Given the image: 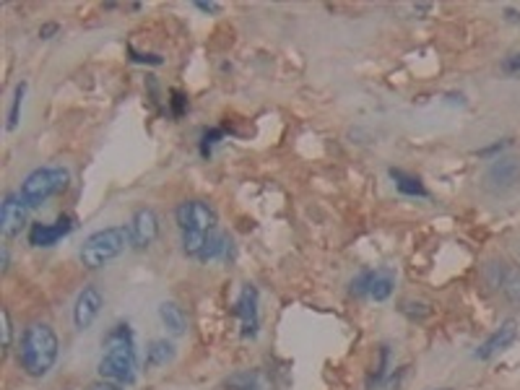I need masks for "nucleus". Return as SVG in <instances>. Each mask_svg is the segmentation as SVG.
I'll return each instance as SVG.
<instances>
[{
	"label": "nucleus",
	"mask_w": 520,
	"mask_h": 390,
	"mask_svg": "<svg viewBox=\"0 0 520 390\" xmlns=\"http://www.w3.org/2000/svg\"><path fill=\"white\" fill-rule=\"evenodd\" d=\"M102 359H99V375L102 380L118 383V386H133L138 375V351H136V336L128 323H118L107 331L102 341Z\"/></svg>",
	"instance_id": "1"
},
{
	"label": "nucleus",
	"mask_w": 520,
	"mask_h": 390,
	"mask_svg": "<svg viewBox=\"0 0 520 390\" xmlns=\"http://www.w3.org/2000/svg\"><path fill=\"white\" fill-rule=\"evenodd\" d=\"M58 351H60V341H58V333L52 331V325H47V323H32L24 331L19 359H21V367L27 370V375L44 378L55 367Z\"/></svg>",
	"instance_id": "2"
},
{
	"label": "nucleus",
	"mask_w": 520,
	"mask_h": 390,
	"mask_svg": "<svg viewBox=\"0 0 520 390\" xmlns=\"http://www.w3.org/2000/svg\"><path fill=\"white\" fill-rule=\"evenodd\" d=\"M130 245V232L128 227H107L99 232L89 234L83 247H81V263L86 269H102L107 263H113L115 258H120L125 247Z\"/></svg>",
	"instance_id": "3"
},
{
	"label": "nucleus",
	"mask_w": 520,
	"mask_h": 390,
	"mask_svg": "<svg viewBox=\"0 0 520 390\" xmlns=\"http://www.w3.org/2000/svg\"><path fill=\"white\" fill-rule=\"evenodd\" d=\"M68 183H71V172L66 167L50 164V167H40V169L29 172L27 180L21 183L19 195L24 198V203L29 208H37L42 203H47L50 198L63 193L68 188Z\"/></svg>",
	"instance_id": "4"
},
{
	"label": "nucleus",
	"mask_w": 520,
	"mask_h": 390,
	"mask_svg": "<svg viewBox=\"0 0 520 390\" xmlns=\"http://www.w3.org/2000/svg\"><path fill=\"white\" fill-rule=\"evenodd\" d=\"M177 227L182 232H213L216 230V211L206 200H182L175 211Z\"/></svg>",
	"instance_id": "5"
},
{
	"label": "nucleus",
	"mask_w": 520,
	"mask_h": 390,
	"mask_svg": "<svg viewBox=\"0 0 520 390\" xmlns=\"http://www.w3.org/2000/svg\"><path fill=\"white\" fill-rule=\"evenodd\" d=\"M393 286H396V273H393V269H375V271L360 273L352 281V294L369 297L375 302H385L393 294Z\"/></svg>",
	"instance_id": "6"
},
{
	"label": "nucleus",
	"mask_w": 520,
	"mask_h": 390,
	"mask_svg": "<svg viewBox=\"0 0 520 390\" xmlns=\"http://www.w3.org/2000/svg\"><path fill=\"white\" fill-rule=\"evenodd\" d=\"M520 183V159L516 156H505V159H494L492 167L484 175V188L489 193H505L510 188H516Z\"/></svg>",
	"instance_id": "7"
},
{
	"label": "nucleus",
	"mask_w": 520,
	"mask_h": 390,
	"mask_svg": "<svg viewBox=\"0 0 520 390\" xmlns=\"http://www.w3.org/2000/svg\"><path fill=\"white\" fill-rule=\"evenodd\" d=\"M128 232H130V245L136 250H146L157 242L159 237V216L151 211V208H138L133 216H130V224H128Z\"/></svg>",
	"instance_id": "8"
},
{
	"label": "nucleus",
	"mask_w": 520,
	"mask_h": 390,
	"mask_svg": "<svg viewBox=\"0 0 520 390\" xmlns=\"http://www.w3.org/2000/svg\"><path fill=\"white\" fill-rule=\"evenodd\" d=\"M235 315L240 317V328L244 339H255L260 328V310H258V289L252 284H244L235 302Z\"/></svg>",
	"instance_id": "9"
},
{
	"label": "nucleus",
	"mask_w": 520,
	"mask_h": 390,
	"mask_svg": "<svg viewBox=\"0 0 520 390\" xmlns=\"http://www.w3.org/2000/svg\"><path fill=\"white\" fill-rule=\"evenodd\" d=\"M105 308V297L97 286H83L81 294L76 297L74 305V325L79 331H89L94 325V320L99 317V312Z\"/></svg>",
	"instance_id": "10"
},
{
	"label": "nucleus",
	"mask_w": 520,
	"mask_h": 390,
	"mask_svg": "<svg viewBox=\"0 0 520 390\" xmlns=\"http://www.w3.org/2000/svg\"><path fill=\"white\" fill-rule=\"evenodd\" d=\"M27 216H29V206L24 203V198L19 193H11L3 198V208H0V232L3 237H16L27 227Z\"/></svg>",
	"instance_id": "11"
},
{
	"label": "nucleus",
	"mask_w": 520,
	"mask_h": 390,
	"mask_svg": "<svg viewBox=\"0 0 520 390\" xmlns=\"http://www.w3.org/2000/svg\"><path fill=\"white\" fill-rule=\"evenodd\" d=\"M516 339H518V320H513V317H508L484 344H481L479 349H477V359L481 362H486V359H492V356H497V354H502L505 349H510L513 344H516Z\"/></svg>",
	"instance_id": "12"
},
{
	"label": "nucleus",
	"mask_w": 520,
	"mask_h": 390,
	"mask_svg": "<svg viewBox=\"0 0 520 390\" xmlns=\"http://www.w3.org/2000/svg\"><path fill=\"white\" fill-rule=\"evenodd\" d=\"M74 216H60L55 224H32L29 227V245L32 247H52L55 242H60L63 237L74 232Z\"/></svg>",
	"instance_id": "13"
},
{
	"label": "nucleus",
	"mask_w": 520,
	"mask_h": 390,
	"mask_svg": "<svg viewBox=\"0 0 520 390\" xmlns=\"http://www.w3.org/2000/svg\"><path fill=\"white\" fill-rule=\"evenodd\" d=\"M229 390H274V383L271 378L263 372V370H244V372H237L229 378L227 383Z\"/></svg>",
	"instance_id": "14"
},
{
	"label": "nucleus",
	"mask_w": 520,
	"mask_h": 390,
	"mask_svg": "<svg viewBox=\"0 0 520 390\" xmlns=\"http://www.w3.org/2000/svg\"><path fill=\"white\" fill-rule=\"evenodd\" d=\"M229 250H232V239L227 237V234L221 232H213L208 234V239H206V247L200 250L198 261L200 263H216V261H224L227 255H229Z\"/></svg>",
	"instance_id": "15"
},
{
	"label": "nucleus",
	"mask_w": 520,
	"mask_h": 390,
	"mask_svg": "<svg viewBox=\"0 0 520 390\" xmlns=\"http://www.w3.org/2000/svg\"><path fill=\"white\" fill-rule=\"evenodd\" d=\"M159 320H161V325L167 328V333H169V336H182V333H185V328H188V317H185V312H182L180 305H175V302H161Z\"/></svg>",
	"instance_id": "16"
},
{
	"label": "nucleus",
	"mask_w": 520,
	"mask_h": 390,
	"mask_svg": "<svg viewBox=\"0 0 520 390\" xmlns=\"http://www.w3.org/2000/svg\"><path fill=\"white\" fill-rule=\"evenodd\" d=\"M175 359V344H169L167 339H157L149 344L146 349V370H159L167 367Z\"/></svg>",
	"instance_id": "17"
},
{
	"label": "nucleus",
	"mask_w": 520,
	"mask_h": 390,
	"mask_svg": "<svg viewBox=\"0 0 520 390\" xmlns=\"http://www.w3.org/2000/svg\"><path fill=\"white\" fill-rule=\"evenodd\" d=\"M391 180L396 183V191L403 195H411V198H427V188H424V183L419 180V177H414V175H406V172H400V169H391Z\"/></svg>",
	"instance_id": "18"
},
{
	"label": "nucleus",
	"mask_w": 520,
	"mask_h": 390,
	"mask_svg": "<svg viewBox=\"0 0 520 390\" xmlns=\"http://www.w3.org/2000/svg\"><path fill=\"white\" fill-rule=\"evenodd\" d=\"M500 289L502 294L520 308V266H505L500 273Z\"/></svg>",
	"instance_id": "19"
},
{
	"label": "nucleus",
	"mask_w": 520,
	"mask_h": 390,
	"mask_svg": "<svg viewBox=\"0 0 520 390\" xmlns=\"http://www.w3.org/2000/svg\"><path fill=\"white\" fill-rule=\"evenodd\" d=\"M24 97H27V81H21V83L13 89V99H11V110H8V122H5V130H16V128H19V120H21V107H24Z\"/></svg>",
	"instance_id": "20"
},
{
	"label": "nucleus",
	"mask_w": 520,
	"mask_h": 390,
	"mask_svg": "<svg viewBox=\"0 0 520 390\" xmlns=\"http://www.w3.org/2000/svg\"><path fill=\"white\" fill-rule=\"evenodd\" d=\"M221 138H224V133H221V130H216V128H213V130H206V133H203V141H200V154L211 156L213 146H216Z\"/></svg>",
	"instance_id": "21"
},
{
	"label": "nucleus",
	"mask_w": 520,
	"mask_h": 390,
	"mask_svg": "<svg viewBox=\"0 0 520 390\" xmlns=\"http://www.w3.org/2000/svg\"><path fill=\"white\" fill-rule=\"evenodd\" d=\"M0 315H3V349H11V339H13V323H11V315H8V310H3Z\"/></svg>",
	"instance_id": "22"
},
{
	"label": "nucleus",
	"mask_w": 520,
	"mask_h": 390,
	"mask_svg": "<svg viewBox=\"0 0 520 390\" xmlns=\"http://www.w3.org/2000/svg\"><path fill=\"white\" fill-rule=\"evenodd\" d=\"M128 52H130V60H133V63H146V66H161L159 55H141V52H136L133 47H130Z\"/></svg>",
	"instance_id": "23"
},
{
	"label": "nucleus",
	"mask_w": 520,
	"mask_h": 390,
	"mask_svg": "<svg viewBox=\"0 0 520 390\" xmlns=\"http://www.w3.org/2000/svg\"><path fill=\"white\" fill-rule=\"evenodd\" d=\"M502 71H505V74H520V52L508 55V58L502 60Z\"/></svg>",
	"instance_id": "24"
},
{
	"label": "nucleus",
	"mask_w": 520,
	"mask_h": 390,
	"mask_svg": "<svg viewBox=\"0 0 520 390\" xmlns=\"http://www.w3.org/2000/svg\"><path fill=\"white\" fill-rule=\"evenodd\" d=\"M185 107H188V99L180 94V91H172V110H175V115L180 117L185 113Z\"/></svg>",
	"instance_id": "25"
},
{
	"label": "nucleus",
	"mask_w": 520,
	"mask_h": 390,
	"mask_svg": "<svg viewBox=\"0 0 520 390\" xmlns=\"http://www.w3.org/2000/svg\"><path fill=\"white\" fill-rule=\"evenodd\" d=\"M86 390H122V386H118V383H110V380H97V383H91Z\"/></svg>",
	"instance_id": "26"
},
{
	"label": "nucleus",
	"mask_w": 520,
	"mask_h": 390,
	"mask_svg": "<svg viewBox=\"0 0 520 390\" xmlns=\"http://www.w3.org/2000/svg\"><path fill=\"white\" fill-rule=\"evenodd\" d=\"M196 8L203 13H219L221 11V3H196Z\"/></svg>",
	"instance_id": "27"
},
{
	"label": "nucleus",
	"mask_w": 520,
	"mask_h": 390,
	"mask_svg": "<svg viewBox=\"0 0 520 390\" xmlns=\"http://www.w3.org/2000/svg\"><path fill=\"white\" fill-rule=\"evenodd\" d=\"M58 29H60L58 24H44V27L40 29V37L42 39H50L52 35H58Z\"/></svg>",
	"instance_id": "28"
},
{
	"label": "nucleus",
	"mask_w": 520,
	"mask_h": 390,
	"mask_svg": "<svg viewBox=\"0 0 520 390\" xmlns=\"http://www.w3.org/2000/svg\"><path fill=\"white\" fill-rule=\"evenodd\" d=\"M8 263H11V255H8V245H3V247H0V269H3V273L8 271Z\"/></svg>",
	"instance_id": "29"
}]
</instances>
